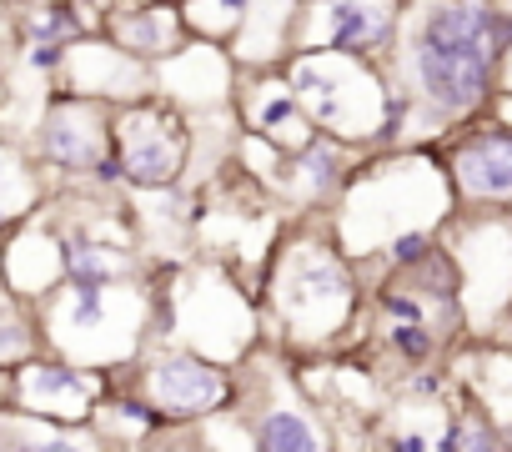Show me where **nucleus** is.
Listing matches in <instances>:
<instances>
[{
	"mask_svg": "<svg viewBox=\"0 0 512 452\" xmlns=\"http://www.w3.org/2000/svg\"><path fill=\"white\" fill-rule=\"evenodd\" d=\"M297 51H337V56H377L397 41L392 0H302L297 11Z\"/></svg>",
	"mask_w": 512,
	"mask_h": 452,
	"instance_id": "10",
	"label": "nucleus"
},
{
	"mask_svg": "<svg viewBox=\"0 0 512 452\" xmlns=\"http://www.w3.org/2000/svg\"><path fill=\"white\" fill-rule=\"evenodd\" d=\"M452 186L462 201H512V126H482L452 151Z\"/></svg>",
	"mask_w": 512,
	"mask_h": 452,
	"instance_id": "12",
	"label": "nucleus"
},
{
	"mask_svg": "<svg viewBox=\"0 0 512 452\" xmlns=\"http://www.w3.org/2000/svg\"><path fill=\"white\" fill-rule=\"evenodd\" d=\"M36 352H46V347H41L36 307L0 287V372H16V367L31 362Z\"/></svg>",
	"mask_w": 512,
	"mask_h": 452,
	"instance_id": "19",
	"label": "nucleus"
},
{
	"mask_svg": "<svg viewBox=\"0 0 512 452\" xmlns=\"http://www.w3.org/2000/svg\"><path fill=\"white\" fill-rule=\"evenodd\" d=\"M111 382H116L111 372H91L66 357L36 352L16 372H0V407H16V412H31L46 422H66V427H91Z\"/></svg>",
	"mask_w": 512,
	"mask_h": 452,
	"instance_id": "7",
	"label": "nucleus"
},
{
	"mask_svg": "<svg viewBox=\"0 0 512 452\" xmlns=\"http://www.w3.org/2000/svg\"><path fill=\"white\" fill-rule=\"evenodd\" d=\"M41 186L31 176V161L11 146V141H0V232H11V226H21L36 206Z\"/></svg>",
	"mask_w": 512,
	"mask_h": 452,
	"instance_id": "20",
	"label": "nucleus"
},
{
	"mask_svg": "<svg viewBox=\"0 0 512 452\" xmlns=\"http://www.w3.org/2000/svg\"><path fill=\"white\" fill-rule=\"evenodd\" d=\"M236 412L251 427L256 452H337L327 412L302 392L292 357L256 347L236 367Z\"/></svg>",
	"mask_w": 512,
	"mask_h": 452,
	"instance_id": "5",
	"label": "nucleus"
},
{
	"mask_svg": "<svg viewBox=\"0 0 512 452\" xmlns=\"http://www.w3.org/2000/svg\"><path fill=\"white\" fill-rule=\"evenodd\" d=\"M442 452H512V437H507V427H497L487 417L482 402H462V407H452Z\"/></svg>",
	"mask_w": 512,
	"mask_h": 452,
	"instance_id": "21",
	"label": "nucleus"
},
{
	"mask_svg": "<svg viewBox=\"0 0 512 452\" xmlns=\"http://www.w3.org/2000/svg\"><path fill=\"white\" fill-rule=\"evenodd\" d=\"M512 46V16L487 0H432L407 41L412 96L442 121L472 116L492 96L502 51Z\"/></svg>",
	"mask_w": 512,
	"mask_h": 452,
	"instance_id": "2",
	"label": "nucleus"
},
{
	"mask_svg": "<svg viewBox=\"0 0 512 452\" xmlns=\"http://www.w3.org/2000/svg\"><path fill=\"white\" fill-rule=\"evenodd\" d=\"M0 452H106V442L91 427H66V422L0 407Z\"/></svg>",
	"mask_w": 512,
	"mask_h": 452,
	"instance_id": "17",
	"label": "nucleus"
},
{
	"mask_svg": "<svg viewBox=\"0 0 512 452\" xmlns=\"http://www.w3.org/2000/svg\"><path fill=\"white\" fill-rule=\"evenodd\" d=\"M502 6H507V11H502V16H512V0H502Z\"/></svg>",
	"mask_w": 512,
	"mask_h": 452,
	"instance_id": "24",
	"label": "nucleus"
},
{
	"mask_svg": "<svg viewBox=\"0 0 512 452\" xmlns=\"http://www.w3.org/2000/svg\"><path fill=\"white\" fill-rule=\"evenodd\" d=\"M36 156L66 176H91L111 156V111L86 96H61L36 126Z\"/></svg>",
	"mask_w": 512,
	"mask_h": 452,
	"instance_id": "11",
	"label": "nucleus"
},
{
	"mask_svg": "<svg viewBox=\"0 0 512 452\" xmlns=\"http://www.w3.org/2000/svg\"><path fill=\"white\" fill-rule=\"evenodd\" d=\"M61 247H66V282H141V257L121 242L66 232Z\"/></svg>",
	"mask_w": 512,
	"mask_h": 452,
	"instance_id": "18",
	"label": "nucleus"
},
{
	"mask_svg": "<svg viewBox=\"0 0 512 452\" xmlns=\"http://www.w3.org/2000/svg\"><path fill=\"white\" fill-rule=\"evenodd\" d=\"M126 382L151 402L166 427H196L236 402V372L176 342H151L126 367Z\"/></svg>",
	"mask_w": 512,
	"mask_h": 452,
	"instance_id": "6",
	"label": "nucleus"
},
{
	"mask_svg": "<svg viewBox=\"0 0 512 452\" xmlns=\"http://www.w3.org/2000/svg\"><path fill=\"white\" fill-rule=\"evenodd\" d=\"M156 342L191 347L236 372L267 347L256 292L226 267H186L156 292Z\"/></svg>",
	"mask_w": 512,
	"mask_h": 452,
	"instance_id": "4",
	"label": "nucleus"
},
{
	"mask_svg": "<svg viewBox=\"0 0 512 452\" xmlns=\"http://www.w3.org/2000/svg\"><path fill=\"white\" fill-rule=\"evenodd\" d=\"M0 76H6V51H0Z\"/></svg>",
	"mask_w": 512,
	"mask_h": 452,
	"instance_id": "23",
	"label": "nucleus"
},
{
	"mask_svg": "<svg viewBox=\"0 0 512 452\" xmlns=\"http://www.w3.org/2000/svg\"><path fill=\"white\" fill-rule=\"evenodd\" d=\"M357 81L362 66L357 56H337V51H292L287 61V86L297 91L312 131L352 141V136H372L362 126V101H357Z\"/></svg>",
	"mask_w": 512,
	"mask_h": 452,
	"instance_id": "9",
	"label": "nucleus"
},
{
	"mask_svg": "<svg viewBox=\"0 0 512 452\" xmlns=\"http://www.w3.org/2000/svg\"><path fill=\"white\" fill-rule=\"evenodd\" d=\"M342 181H347V146L337 141V136H312L302 151H292V161H287V171H282V186L292 191V196H302V201H332L337 191H342Z\"/></svg>",
	"mask_w": 512,
	"mask_h": 452,
	"instance_id": "16",
	"label": "nucleus"
},
{
	"mask_svg": "<svg viewBox=\"0 0 512 452\" xmlns=\"http://www.w3.org/2000/svg\"><path fill=\"white\" fill-rule=\"evenodd\" d=\"M246 116H251V131H256V136L272 141V146H282V151H302V146L317 136L312 121H307V111H302V101H297V91L287 86V76L256 86L251 101H246Z\"/></svg>",
	"mask_w": 512,
	"mask_h": 452,
	"instance_id": "15",
	"label": "nucleus"
},
{
	"mask_svg": "<svg viewBox=\"0 0 512 452\" xmlns=\"http://www.w3.org/2000/svg\"><path fill=\"white\" fill-rule=\"evenodd\" d=\"M256 307H262L267 347L292 362L337 357L357 347L367 322L362 272L327 237H297L277 247L262 292H256Z\"/></svg>",
	"mask_w": 512,
	"mask_h": 452,
	"instance_id": "1",
	"label": "nucleus"
},
{
	"mask_svg": "<svg viewBox=\"0 0 512 452\" xmlns=\"http://www.w3.org/2000/svg\"><path fill=\"white\" fill-rule=\"evenodd\" d=\"M186 41V21L171 6H141V11H116L111 16V46L126 51L131 61H166Z\"/></svg>",
	"mask_w": 512,
	"mask_h": 452,
	"instance_id": "14",
	"label": "nucleus"
},
{
	"mask_svg": "<svg viewBox=\"0 0 512 452\" xmlns=\"http://www.w3.org/2000/svg\"><path fill=\"white\" fill-rule=\"evenodd\" d=\"M66 282V247H61V232H16L6 247H0V287L16 292L21 302L41 307L56 287Z\"/></svg>",
	"mask_w": 512,
	"mask_h": 452,
	"instance_id": "13",
	"label": "nucleus"
},
{
	"mask_svg": "<svg viewBox=\"0 0 512 452\" xmlns=\"http://www.w3.org/2000/svg\"><path fill=\"white\" fill-rule=\"evenodd\" d=\"M36 322L51 357L121 377L156 342V292L146 282H61Z\"/></svg>",
	"mask_w": 512,
	"mask_h": 452,
	"instance_id": "3",
	"label": "nucleus"
},
{
	"mask_svg": "<svg viewBox=\"0 0 512 452\" xmlns=\"http://www.w3.org/2000/svg\"><path fill=\"white\" fill-rule=\"evenodd\" d=\"M26 66L31 71H61L66 66V46H26Z\"/></svg>",
	"mask_w": 512,
	"mask_h": 452,
	"instance_id": "22",
	"label": "nucleus"
},
{
	"mask_svg": "<svg viewBox=\"0 0 512 452\" xmlns=\"http://www.w3.org/2000/svg\"><path fill=\"white\" fill-rule=\"evenodd\" d=\"M186 126L166 106H131L111 116V156L136 191H171L186 171Z\"/></svg>",
	"mask_w": 512,
	"mask_h": 452,
	"instance_id": "8",
	"label": "nucleus"
}]
</instances>
